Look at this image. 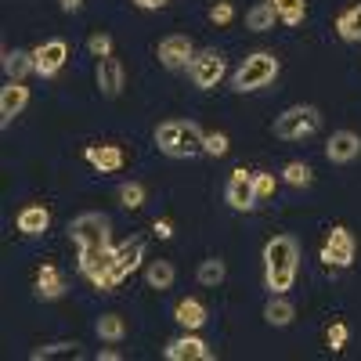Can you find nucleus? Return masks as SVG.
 Listing matches in <instances>:
<instances>
[{
	"label": "nucleus",
	"mask_w": 361,
	"mask_h": 361,
	"mask_svg": "<svg viewBox=\"0 0 361 361\" xmlns=\"http://www.w3.org/2000/svg\"><path fill=\"white\" fill-rule=\"evenodd\" d=\"M357 152H361V137L354 130H336L329 137V148H325L329 163H354Z\"/></svg>",
	"instance_id": "14"
},
{
	"label": "nucleus",
	"mask_w": 361,
	"mask_h": 361,
	"mask_svg": "<svg viewBox=\"0 0 361 361\" xmlns=\"http://www.w3.org/2000/svg\"><path fill=\"white\" fill-rule=\"evenodd\" d=\"M253 188H257V199H271L275 195V173H253Z\"/></svg>",
	"instance_id": "33"
},
{
	"label": "nucleus",
	"mask_w": 361,
	"mask_h": 361,
	"mask_svg": "<svg viewBox=\"0 0 361 361\" xmlns=\"http://www.w3.org/2000/svg\"><path fill=\"white\" fill-rule=\"evenodd\" d=\"M293 318H296V307L289 304V300H286L282 293L267 300V307H264V322H267V325H275V329H286V325H289Z\"/></svg>",
	"instance_id": "21"
},
{
	"label": "nucleus",
	"mask_w": 361,
	"mask_h": 361,
	"mask_svg": "<svg viewBox=\"0 0 361 361\" xmlns=\"http://www.w3.org/2000/svg\"><path fill=\"white\" fill-rule=\"evenodd\" d=\"M166 357L170 361H209V347L199 340V336H177L166 343Z\"/></svg>",
	"instance_id": "15"
},
{
	"label": "nucleus",
	"mask_w": 361,
	"mask_h": 361,
	"mask_svg": "<svg viewBox=\"0 0 361 361\" xmlns=\"http://www.w3.org/2000/svg\"><path fill=\"white\" fill-rule=\"evenodd\" d=\"M224 199L231 209H238V214H250V209L257 206V188H253V173L250 170H235L228 177V188H224Z\"/></svg>",
	"instance_id": "8"
},
{
	"label": "nucleus",
	"mask_w": 361,
	"mask_h": 361,
	"mask_svg": "<svg viewBox=\"0 0 361 361\" xmlns=\"http://www.w3.org/2000/svg\"><path fill=\"white\" fill-rule=\"evenodd\" d=\"M69 235H73V243L80 246V275L94 289H102L105 271H109V257H112L109 217L105 214H80L69 224Z\"/></svg>",
	"instance_id": "1"
},
{
	"label": "nucleus",
	"mask_w": 361,
	"mask_h": 361,
	"mask_svg": "<svg viewBox=\"0 0 361 361\" xmlns=\"http://www.w3.org/2000/svg\"><path fill=\"white\" fill-rule=\"evenodd\" d=\"M80 8H83V0H62V11H69V15L80 11Z\"/></svg>",
	"instance_id": "38"
},
{
	"label": "nucleus",
	"mask_w": 361,
	"mask_h": 361,
	"mask_svg": "<svg viewBox=\"0 0 361 361\" xmlns=\"http://www.w3.org/2000/svg\"><path fill=\"white\" fill-rule=\"evenodd\" d=\"M127 83V73H123V62L119 58H98V90L105 98H119V90Z\"/></svg>",
	"instance_id": "13"
},
{
	"label": "nucleus",
	"mask_w": 361,
	"mask_h": 361,
	"mask_svg": "<svg viewBox=\"0 0 361 361\" xmlns=\"http://www.w3.org/2000/svg\"><path fill=\"white\" fill-rule=\"evenodd\" d=\"M195 58V47H192V40L188 37H180V33H170V37H163L159 40V62L166 66V69H185L188 62Z\"/></svg>",
	"instance_id": "10"
},
{
	"label": "nucleus",
	"mask_w": 361,
	"mask_h": 361,
	"mask_svg": "<svg viewBox=\"0 0 361 361\" xmlns=\"http://www.w3.org/2000/svg\"><path fill=\"white\" fill-rule=\"evenodd\" d=\"M322 260L329 267H350L354 264V235L347 228H333L322 246Z\"/></svg>",
	"instance_id": "9"
},
{
	"label": "nucleus",
	"mask_w": 361,
	"mask_h": 361,
	"mask_svg": "<svg viewBox=\"0 0 361 361\" xmlns=\"http://www.w3.org/2000/svg\"><path fill=\"white\" fill-rule=\"evenodd\" d=\"M282 180H286V185H293V188H307L311 180H314V170L307 163H286L282 166Z\"/></svg>",
	"instance_id": "29"
},
{
	"label": "nucleus",
	"mask_w": 361,
	"mask_h": 361,
	"mask_svg": "<svg viewBox=\"0 0 361 361\" xmlns=\"http://www.w3.org/2000/svg\"><path fill=\"white\" fill-rule=\"evenodd\" d=\"M83 159L102 173H116L119 166H123V148L119 145H90L83 152Z\"/></svg>",
	"instance_id": "16"
},
{
	"label": "nucleus",
	"mask_w": 361,
	"mask_h": 361,
	"mask_svg": "<svg viewBox=\"0 0 361 361\" xmlns=\"http://www.w3.org/2000/svg\"><path fill=\"white\" fill-rule=\"evenodd\" d=\"M275 22H279V11L271 8V0H260V4L246 11V29H253V33H267V29H275Z\"/></svg>",
	"instance_id": "22"
},
{
	"label": "nucleus",
	"mask_w": 361,
	"mask_h": 361,
	"mask_svg": "<svg viewBox=\"0 0 361 361\" xmlns=\"http://www.w3.org/2000/svg\"><path fill=\"white\" fill-rule=\"evenodd\" d=\"M145 275H148V286L152 289H170L173 286V264L170 260H152Z\"/></svg>",
	"instance_id": "27"
},
{
	"label": "nucleus",
	"mask_w": 361,
	"mask_h": 361,
	"mask_svg": "<svg viewBox=\"0 0 361 361\" xmlns=\"http://www.w3.org/2000/svg\"><path fill=\"white\" fill-rule=\"evenodd\" d=\"M202 152L206 156H224L228 152V137L224 134H206L202 137Z\"/></svg>",
	"instance_id": "32"
},
{
	"label": "nucleus",
	"mask_w": 361,
	"mask_h": 361,
	"mask_svg": "<svg viewBox=\"0 0 361 361\" xmlns=\"http://www.w3.org/2000/svg\"><path fill=\"white\" fill-rule=\"evenodd\" d=\"M51 228V214L44 206H25L18 214V231L22 235H44Z\"/></svg>",
	"instance_id": "20"
},
{
	"label": "nucleus",
	"mask_w": 361,
	"mask_h": 361,
	"mask_svg": "<svg viewBox=\"0 0 361 361\" xmlns=\"http://www.w3.org/2000/svg\"><path fill=\"white\" fill-rule=\"evenodd\" d=\"M173 322L185 325L188 333H195V329L206 325V307L199 304V300H180V304L173 307Z\"/></svg>",
	"instance_id": "19"
},
{
	"label": "nucleus",
	"mask_w": 361,
	"mask_h": 361,
	"mask_svg": "<svg viewBox=\"0 0 361 361\" xmlns=\"http://www.w3.org/2000/svg\"><path fill=\"white\" fill-rule=\"evenodd\" d=\"M94 333L102 340H109V343H119V340L127 336V325H123V318H119V314H102L98 325H94Z\"/></svg>",
	"instance_id": "26"
},
{
	"label": "nucleus",
	"mask_w": 361,
	"mask_h": 361,
	"mask_svg": "<svg viewBox=\"0 0 361 361\" xmlns=\"http://www.w3.org/2000/svg\"><path fill=\"white\" fill-rule=\"evenodd\" d=\"M119 202H123L127 209H137V206L145 202V188L137 185V180H127V185L119 188Z\"/></svg>",
	"instance_id": "30"
},
{
	"label": "nucleus",
	"mask_w": 361,
	"mask_h": 361,
	"mask_svg": "<svg viewBox=\"0 0 361 361\" xmlns=\"http://www.w3.org/2000/svg\"><path fill=\"white\" fill-rule=\"evenodd\" d=\"M329 343H333V350H340L347 343V325H333V329H329Z\"/></svg>",
	"instance_id": "35"
},
{
	"label": "nucleus",
	"mask_w": 361,
	"mask_h": 361,
	"mask_svg": "<svg viewBox=\"0 0 361 361\" xmlns=\"http://www.w3.org/2000/svg\"><path fill=\"white\" fill-rule=\"evenodd\" d=\"M202 130L199 123H192V119H166V123L156 127V145L159 152L170 156V159H192L202 152Z\"/></svg>",
	"instance_id": "3"
},
{
	"label": "nucleus",
	"mask_w": 361,
	"mask_h": 361,
	"mask_svg": "<svg viewBox=\"0 0 361 361\" xmlns=\"http://www.w3.org/2000/svg\"><path fill=\"white\" fill-rule=\"evenodd\" d=\"M66 279H62V271H58L54 264H44L40 267V275H37V300H58V296H66Z\"/></svg>",
	"instance_id": "17"
},
{
	"label": "nucleus",
	"mask_w": 361,
	"mask_h": 361,
	"mask_svg": "<svg viewBox=\"0 0 361 361\" xmlns=\"http://www.w3.org/2000/svg\"><path fill=\"white\" fill-rule=\"evenodd\" d=\"M336 33H340L343 40H350V44H354V40H361V0L336 18Z\"/></svg>",
	"instance_id": "23"
},
{
	"label": "nucleus",
	"mask_w": 361,
	"mask_h": 361,
	"mask_svg": "<svg viewBox=\"0 0 361 361\" xmlns=\"http://www.w3.org/2000/svg\"><path fill=\"white\" fill-rule=\"evenodd\" d=\"M33 54H37V76L51 80L58 69L66 66V58H69V44H66V40H47V44H40Z\"/></svg>",
	"instance_id": "11"
},
{
	"label": "nucleus",
	"mask_w": 361,
	"mask_h": 361,
	"mask_svg": "<svg viewBox=\"0 0 361 361\" xmlns=\"http://www.w3.org/2000/svg\"><path fill=\"white\" fill-rule=\"evenodd\" d=\"M25 105H29V87H22V80H8V87L0 90V127H8L15 116H22Z\"/></svg>",
	"instance_id": "12"
},
{
	"label": "nucleus",
	"mask_w": 361,
	"mask_h": 361,
	"mask_svg": "<svg viewBox=\"0 0 361 361\" xmlns=\"http://www.w3.org/2000/svg\"><path fill=\"white\" fill-rule=\"evenodd\" d=\"M271 8L279 11V18L286 25H300L307 15V0H271Z\"/></svg>",
	"instance_id": "24"
},
{
	"label": "nucleus",
	"mask_w": 361,
	"mask_h": 361,
	"mask_svg": "<svg viewBox=\"0 0 361 361\" xmlns=\"http://www.w3.org/2000/svg\"><path fill=\"white\" fill-rule=\"evenodd\" d=\"M296 267H300V246H296V238L293 235H275L264 246V282H267L271 296L293 289Z\"/></svg>",
	"instance_id": "2"
},
{
	"label": "nucleus",
	"mask_w": 361,
	"mask_h": 361,
	"mask_svg": "<svg viewBox=\"0 0 361 361\" xmlns=\"http://www.w3.org/2000/svg\"><path fill=\"white\" fill-rule=\"evenodd\" d=\"M279 76V58L271 54V51H257V54H250L243 66L235 69V90L238 94H250V90H260V87H267L271 80Z\"/></svg>",
	"instance_id": "4"
},
{
	"label": "nucleus",
	"mask_w": 361,
	"mask_h": 361,
	"mask_svg": "<svg viewBox=\"0 0 361 361\" xmlns=\"http://www.w3.org/2000/svg\"><path fill=\"white\" fill-rule=\"evenodd\" d=\"M231 15H235V8L228 4V0H221V4H214V11H209V22H214V25H228Z\"/></svg>",
	"instance_id": "34"
},
{
	"label": "nucleus",
	"mask_w": 361,
	"mask_h": 361,
	"mask_svg": "<svg viewBox=\"0 0 361 361\" xmlns=\"http://www.w3.org/2000/svg\"><path fill=\"white\" fill-rule=\"evenodd\" d=\"M4 73H8V80H25L29 73H37V54L22 51V47L8 51L4 54Z\"/></svg>",
	"instance_id": "18"
},
{
	"label": "nucleus",
	"mask_w": 361,
	"mask_h": 361,
	"mask_svg": "<svg viewBox=\"0 0 361 361\" xmlns=\"http://www.w3.org/2000/svg\"><path fill=\"white\" fill-rule=\"evenodd\" d=\"M98 361H119V350H98Z\"/></svg>",
	"instance_id": "39"
},
{
	"label": "nucleus",
	"mask_w": 361,
	"mask_h": 361,
	"mask_svg": "<svg viewBox=\"0 0 361 361\" xmlns=\"http://www.w3.org/2000/svg\"><path fill=\"white\" fill-rule=\"evenodd\" d=\"M156 235H159V238H170V235H173L170 221H156Z\"/></svg>",
	"instance_id": "37"
},
{
	"label": "nucleus",
	"mask_w": 361,
	"mask_h": 361,
	"mask_svg": "<svg viewBox=\"0 0 361 361\" xmlns=\"http://www.w3.org/2000/svg\"><path fill=\"white\" fill-rule=\"evenodd\" d=\"M188 73H192L195 87H202V90L217 87L224 80V58H221V51H195V58L188 62Z\"/></svg>",
	"instance_id": "7"
},
{
	"label": "nucleus",
	"mask_w": 361,
	"mask_h": 361,
	"mask_svg": "<svg viewBox=\"0 0 361 361\" xmlns=\"http://www.w3.org/2000/svg\"><path fill=\"white\" fill-rule=\"evenodd\" d=\"M29 357H33V361H47V357H80V343H69V340L47 343V347H37Z\"/></svg>",
	"instance_id": "28"
},
{
	"label": "nucleus",
	"mask_w": 361,
	"mask_h": 361,
	"mask_svg": "<svg viewBox=\"0 0 361 361\" xmlns=\"http://www.w3.org/2000/svg\"><path fill=\"white\" fill-rule=\"evenodd\" d=\"M87 47H90V54H94V58H109L112 54V37L109 33H94V37L87 40Z\"/></svg>",
	"instance_id": "31"
},
{
	"label": "nucleus",
	"mask_w": 361,
	"mask_h": 361,
	"mask_svg": "<svg viewBox=\"0 0 361 361\" xmlns=\"http://www.w3.org/2000/svg\"><path fill=\"white\" fill-rule=\"evenodd\" d=\"M322 127V116L314 105H293L282 116H275V137L282 141H304Z\"/></svg>",
	"instance_id": "5"
},
{
	"label": "nucleus",
	"mask_w": 361,
	"mask_h": 361,
	"mask_svg": "<svg viewBox=\"0 0 361 361\" xmlns=\"http://www.w3.org/2000/svg\"><path fill=\"white\" fill-rule=\"evenodd\" d=\"M224 275H228V267H224V260H217V257H209V260H202L199 264V271H195V279H199V286H221L224 282Z\"/></svg>",
	"instance_id": "25"
},
{
	"label": "nucleus",
	"mask_w": 361,
	"mask_h": 361,
	"mask_svg": "<svg viewBox=\"0 0 361 361\" xmlns=\"http://www.w3.org/2000/svg\"><path fill=\"white\" fill-rule=\"evenodd\" d=\"M134 4H137V8H148V11H152V8H166L170 0H134Z\"/></svg>",
	"instance_id": "36"
},
{
	"label": "nucleus",
	"mask_w": 361,
	"mask_h": 361,
	"mask_svg": "<svg viewBox=\"0 0 361 361\" xmlns=\"http://www.w3.org/2000/svg\"><path fill=\"white\" fill-rule=\"evenodd\" d=\"M141 260H145V243H141V238H130V243L116 246V250H112V257H109L105 282H102V289H98V293H112V289H116L119 282H123L127 275H134V271L141 267Z\"/></svg>",
	"instance_id": "6"
}]
</instances>
